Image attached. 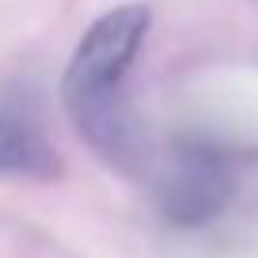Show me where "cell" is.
I'll use <instances>...</instances> for the list:
<instances>
[{"mask_svg": "<svg viewBox=\"0 0 258 258\" xmlns=\"http://www.w3.org/2000/svg\"><path fill=\"white\" fill-rule=\"evenodd\" d=\"M152 27L148 4H121L99 16L84 31L61 76V103L84 137L110 160L129 152V118L121 103V84L137 61Z\"/></svg>", "mask_w": 258, "mask_h": 258, "instance_id": "obj_1", "label": "cell"}, {"mask_svg": "<svg viewBox=\"0 0 258 258\" xmlns=\"http://www.w3.org/2000/svg\"><path fill=\"white\" fill-rule=\"evenodd\" d=\"M239 178L217 145L186 137L156 186V209L171 228H205L235 202Z\"/></svg>", "mask_w": 258, "mask_h": 258, "instance_id": "obj_2", "label": "cell"}, {"mask_svg": "<svg viewBox=\"0 0 258 258\" xmlns=\"http://www.w3.org/2000/svg\"><path fill=\"white\" fill-rule=\"evenodd\" d=\"M61 160L23 121L0 118V178H57Z\"/></svg>", "mask_w": 258, "mask_h": 258, "instance_id": "obj_3", "label": "cell"}]
</instances>
